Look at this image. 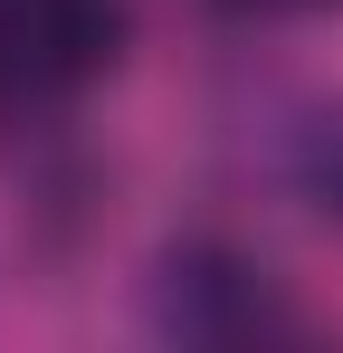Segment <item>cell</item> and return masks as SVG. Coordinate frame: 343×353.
<instances>
[{"label":"cell","instance_id":"obj_4","mask_svg":"<svg viewBox=\"0 0 343 353\" xmlns=\"http://www.w3.org/2000/svg\"><path fill=\"white\" fill-rule=\"evenodd\" d=\"M220 10H238V19H295V10H334V0H220Z\"/></svg>","mask_w":343,"mask_h":353},{"label":"cell","instance_id":"obj_2","mask_svg":"<svg viewBox=\"0 0 343 353\" xmlns=\"http://www.w3.org/2000/svg\"><path fill=\"white\" fill-rule=\"evenodd\" d=\"M153 325L181 334V344H258V334H295V296L248 258V248H220V239H181L153 277Z\"/></svg>","mask_w":343,"mask_h":353},{"label":"cell","instance_id":"obj_1","mask_svg":"<svg viewBox=\"0 0 343 353\" xmlns=\"http://www.w3.org/2000/svg\"><path fill=\"white\" fill-rule=\"evenodd\" d=\"M124 58V0H0V115L76 105Z\"/></svg>","mask_w":343,"mask_h":353},{"label":"cell","instance_id":"obj_3","mask_svg":"<svg viewBox=\"0 0 343 353\" xmlns=\"http://www.w3.org/2000/svg\"><path fill=\"white\" fill-rule=\"evenodd\" d=\"M315 191H324V210H343V115L315 124Z\"/></svg>","mask_w":343,"mask_h":353}]
</instances>
